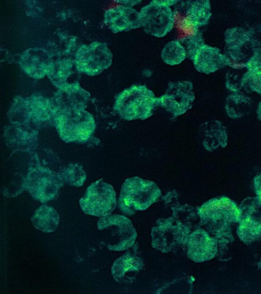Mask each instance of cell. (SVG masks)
<instances>
[{
  "instance_id": "obj_28",
  "label": "cell",
  "mask_w": 261,
  "mask_h": 294,
  "mask_svg": "<svg viewBox=\"0 0 261 294\" xmlns=\"http://www.w3.org/2000/svg\"><path fill=\"white\" fill-rule=\"evenodd\" d=\"M257 113L259 118L261 120V103L259 105Z\"/></svg>"
},
{
  "instance_id": "obj_4",
  "label": "cell",
  "mask_w": 261,
  "mask_h": 294,
  "mask_svg": "<svg viewBox=\"0 0 261 294\" xmlns=\"http://www.w3.org/2000/svg\"><path fill=\"white\" fill-rule=\"evenodd\" d=\"M178 1L155 0L144 6L139 11V18L144 32L152 36L162 38L174 27L176 16L171 7Z\"/></svg>"
},
{
  "instance_id": "obj_14",
  "label": "cell",
  "mask_w": 261,
  "mask_h": 294,
  "mask_svg": "<svg viewBox=\"0 0 261 294\" xmlns=\"http://www.w3.org/2000/svg\"><path fill=\"white\" fill-rule=\"evenodd\" d=\"M104 22L114 33L127 32L141 27L139 12L133 7L120 5L105 12Z\"/></svg>"
},
{
  "instance_id": "obj_9",
  "label": "cell",
  "mask_w": 261,
  "mask_h": 294,
  "mask_svg": "<svg viewBox=\"0 0 261 294\" xmlns=\"http://www.w3.org/2000/svg\"><path fill=\"white\" fill-rule=\"evenodd\" d=\"M193 84L188 80L171 82L165 93L158 97V104L177 117L190 109L195 100Z\"/></svg>"
},
{
  "instance_id": "obj_1",
  "label": "cell",
  "mask_w": 261,
  "mask_h": 294,
  "mask_svg": "<svg viewBox=\"0 0 261 294\" xmlns=\"http://www.w3.org/2000/svg\"><path fill=\"white\" fill-rule=\"evenodd\" d=\"M158 106V97L146 85H133L115 97L114 109L123 119L144 120L151 117Z\"/></svg>"
},
{
  "instance_id": "obj_22",
  "label": "cell",
  "mask_w": 261,
  "mask_h": 294,
  "mask_svg": "<svg viewBox=\"0 0 261 294\" xmlns=\"http://www.w3.org/2000/svg\"><path fill=\"white\" fill-rule=\"evenodd\" d=\"M161 57L163 61L170 66L180 64L187 58L186 50L180 41L171 40L163 47Z\"/></svg>"
},
{
  "instance_id": "obj_11",
  "label": "cell",
  "mask_w": 261,
  "mask_h": 294,
  "mask_svg": "<svg viewBox=\"0 0 261 294\" xmlns=\"http://www.w3.org/2000/svg\"><path fill=\"white\" fill-rule=\"evenodd\" d=\"M100 230L111 229V236L114 238L108 248L114 251H122L130 248L137 236L136 230L130 220L119 214H108L101 217L97 222Z\"/></svg>"
},
{
  "instance_id": "obj_15",
  "label": "cell",
  "mask_w": 261,
  "mask_h": 294,
  "mask_svg": "<svg viewBox=\"0 0 261 294\" xmlns=\"http://www.w3.org/2000/svg\"><path fill=\"white\" fill-rule=\"evenodd\" d=\"M143 259L136 253L128 251L117 258L111 267L112 275L119 283H132L144 266Z\"/></svg>"
},
{
  "instance_id": "obj_2",
  "label": "cell",
  "mask_w": 261,
  "mask_h": 294,
  "mask_svg": "<svg viewBox=\"0 0 261 294\" xmlns=\"http://www.w3.org/2000/svg\"><path fill=\"white\" fill-rule=\"evenodd\" d=\"M161 194L160 189L154 182L138 177L129 178L121 186L118 207L123 213L132 215L147 209Z\"/></svg>"
},
{
  "instance_id": "obj_13",
  "label": "cell",
  "mask_w": 261,
  "mask_h": 294,
  "mask_svg": "<svg viewBox=\"0 0 261 294\" xmlns=\"http://www.w3.org/2000/svg\"><path fill=\"white\" fill-rule=\"evenodd\" d=\"M182 244L188 258L197 263L210 260L218 253L217 239L203 229L199 228L189 233Z\"/></svg>"
},
{
  "instance_id": "obj_19",
  "label": "cell",
  "mask_w": 261,
  "mask_h": 294,
  "mask_svg": "<svg viewBox=\"0 0 261 294\" xmlns=\"http://www.w3.org/2000/svg\"><path fill=\"white\" fill-rule=\"evenodd\" d=\"M76 70L74 61L69 59H61L52 61L47 76L51 82L60 89L71 83L68 82Z\"/></svg>"
},
{
  "instance_id": "obj_6",
  "label": "cell",
  "mask_w": 261,
  "mask_h": 294,
  "mask_svg": "<svg viewBox=\"0 0 261 294\" xmlns=\"http://www.w3.org/2000/svg\"><path fill=\"white\" fill-rule=\"evenodd\" d=\"M82 211L90 215L104 216L111 214L116 206V194L113 187L102 179L91 183L79 201Z\"/></svg>"
},
{
  "instance_id": "obj_26",
  "label": "cell",
  "mask_w": 261,
  "mask_h": 294,
  "mask_svg": "<svg viewBox=\"0 0 261 294\" xmlns=\"http://www.w3.org/2000/svg\"><path fill=\"white\" fill-rule=\"evenodd\" d=\"M141 1H134V0H123V1H116V3H119L120 5L132 7H133L135 6L139 5L141 3Z\"/></svg>"
},
{
  "instance_id": "obj_23",
  "label": "cell",
  "mask_w": 261,
  "mask_h": 294,
  "mask_svg": "<svg viewBox=\"0 0 261 294\" xmlns=\"http://www.w3.org/2000/svg\"><path fill=\"white\" fill-rule=\"evenodd\" d=\"M59 175L63 182L76 187L82 186L86 179L85 173L80 167H67Z\"/></svg>"
},
{
  "instance_id": "obj_3",
  "label": "cell",
  "mask_w": 261,
  "mask_h": 294,
  "mask_svg": "<svg viewBox=\"0 0 261 294\" xmlns=\"http://www.w3.org/2000/svg\"><path fill=\"white\" fill-rule=\"evenodd\" d=\"M197 212L201 225L214 235L238 223L241 214L240 207L226 197L208 200L198 207Z\"/></svg>"
},
{
  "instance_id": "obj_12",
  "label": "cell",
  "mask_w": 261,
  "mask_h": 294,
  "mask_svg": "<svg viewBox=\"0 0 261 294\" xmlns=\"http://www.w3.org/2000/svg\"><path fill=\"white\" fill-rule=\"evenodd\" d=\"M239 207L237 233L244 243L251 244L261 238V205L256 198H247Z\"/></svg>"
},
{
  "instance_id": "obj_5",
  "label": "cell",
  "mask_w": 261,
  "mask_h": 294,
  "mask_svg": "<svg viewBox=\"0 0 261 294\" xmlns=\"http://www.w3.org/2000/svg\"><path fill=\"white\" fill-rule=\"evenodd\" d=\"M56 118L61 138L67 142L84 143L95 130L92 115L84 110L62 112Z\"/></svg>"
},
{
  "instance_id": "obj_7",
  "label": "cell",
  "mask_w": 261,
  "mask_h": 294,
  "mask_svg": "<svg viewBox=\"0 0 261 294\" xmlns=\"http://www.w3.org/2000/svg\"><path fill=\"white\" fill-rule=\"evenodd\" d=\"M73 61L77 72L93 76L111 66L113 54L107 43L95 41L81 46Z\"/></svg>"
},
{
  "instance_id": "obj_16",
  "label": "cell",
  "mask_w": 261,
  "mask_h": 294,
  "mask_svg": "<svg viewBox=\"0 0 261 294\" xmlns=\"http://www.w3.org/2000/svg\"><path fill=\"white\" fill-rule=\"evenodd\" d=\"M53 61L48 52L39 48L26 50L20 58V66L31 77L41 79L47 75Z\"/></svg>"
},
{
  "instance_id": "obj_10",
  "label": "cell",
  "mask_w": 261,
  "mask_h": 294,
  "mask_svg": "<svg viewBox=\"0 0 261 294\" xmlns=\"http://www.w3.org/2000/svg\"><path fill=\"white\" fill-rule=\"evenodd\" d=\"M63 184L59 174L49 169L37 168L29 173L24 187L34 199L44 203L55 199Z\"/></svg>"
},
{
  "instance_id": "obj_20",
  "label": "cell",
  "mask_w": 261,
  "mask_h": 294,
  "mask_svg": "<svg viewBox=\"0 0 261 294\" xmlns=\"http://www.w3.org/2000/svg\"><path fill=\"white\" fill-rule=\"evenodd\" d=\"M31 220L37 229L45 233H51L58 228L60 216L54 208L43 205L35 211Z\"/></svg>"
},
{
  "instance_id": "obj_21",
  "label": "cell",
  "mask_w": 261,
  "mask_h": 294,
  "mask_svg": "<svg viewBox=\"0 0 261 294\" xmlns=\"http://www.w3.org/2000/svg\"><path fill=\"white\" fill-rule=\"evenodd\" d=\"M217 53L212 47L204 44L198 50L192 60L195 69L201 73L209 74L217 67Z\"/></svg>"
},
{
  "instance_id": "obj_18",
  "label": "cell",
  "mask_w": 261,
  "mask_h": 294,
  "mask_svg": "<svg viewBox=\"0 0 261 294\" xmlns=\"http://www.w3.org/2000/svg\"><path fill=\"white\" fill-rule=\"evenodd\" d=\"M202 135L204 147L212 151L219 146L225 147L228 137L225 127L219 121H214L202 125Z\"/></svg>"
},
{
  "instance_id": "obj_25",
  "label": "cell",
  "mask_w": 261,
  "mask_h": 294,
  "mask_svg": "<svg viewBox=\"0 0 261 294\" xmlns=\"http://www.w3.org/2000/svg\"><path fill=\"white\" fill-rule=\"evenodd\" d=\"M253 182L256 198L261 205V174L254 178Z\"/></svg>"
},
{
  "instance_id": "obj_27",
  "label": "cell",
  "mask_w": 261,
  "mask_h": 294,
  "mask_svg": "<svg viewBox=\"0 0 261 294\" xmlns=\"http://www.w3.org/2000/svg\"><path fill=\"white\" fill-rule=\"evenodd\" d=\"M230 63L233 68L236 69H241L244 67V65L243 64L237 62L233 60L230 61Z\"/></svg>"
},
{
  "instance_id": "obj_17",
  "label": "cell",
  "mask_w": 261,
  "mask_h": 294,
  "mask_svg": "<svg viewBox=\"0 0 261 294\" xmlns=\"http://www.w3.org/2000/svg\"><path fill=\"white\" fill-rule=\"evenodd\" d=\"M179 12L185 18L186 24L194 32L205 25L210 17V6L208 1H186L179 5Z\"/></svg>"
},
{
  "instance_id": "obj_8",
  "label": "cell",
  "mask_w": 261,
  "mask_h": 294,
  "mask_svg": "<svg viewBox=\"0 0 261 294\" xmlns=\"http://www.w3.org/2000/svg\"><path fill=\"white\" fill-rule=\"evenodd\" d=\"M190 232L189 226L173 217L161 219L152 229V246L163 253H168L182 244Z\"/></svg>"
},
{
  "instance_id": "obj_29",
  "label": "cell",
  "mask_w": 261,
  "mask_h": 294,
  "mask_svg": "<svg viewBox=\"0 0 261 294\" xmlns=\"http://www.w3.org/2000/svg\"><path fill=\"white\" fill-rule=\"evenodd\" d=\"M257 266L258 268L261 271V258L259 262L257 263Z\"/></svg>"
},
{
  "instance_id": "obj_24",
  "label": "cell",
  "mask_w": 261,
  "mask_h": 294,
  "mask_svg": "<svg viewBox=\"0 0 261 294\" xmlns=\"http://www.w3.org/2000/svg\"><path fill=\"white\" fill-rule=\"evenodd\" d=\"M180 41L186 50L187 58L191 60L198 50L204 44L203 38L198 31L182 38Z\"/></svg>"
}]
</instances>
